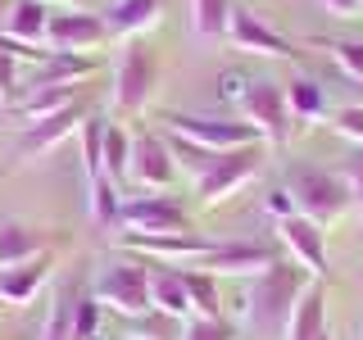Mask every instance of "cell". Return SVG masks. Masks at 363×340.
I'll use <instances>...</instances> for the list:
<instances>
[{"label": "cell", "mask_w": 363, "mask_h": 340, "mask_svg": "<svg viewBox=\"0 0 363 340\" xmlns=\"http://www.w3.org/2000/svg\"><path fill=\"white\" fill-rule=\"evenodd\" d=\"M309 272L300 264H291V259H277L268 272H259L255 281V295H250V309H255L259 327L272 336H286V322L295 313V304H300V295L309 290Z\"/></svg>", "instance_id": "cell-1"}, {"label": "cell", "mask_w": 363, "mask_h": 340, "mask_svg": "<svg viewBox=\"0 0 363 340\" xmlns=\"http://www.w3.org/2000/svg\"><path fill=\"white\" fill-rule=\"evenodd\" d=\"M286 191L295 196V213H304L318 227H332L336 218H345L354 196H350L345 177L327 173V168H295L286 177Z\"/></svg>", "instance_id": "cell-2"}, {"label": "cell", "mask_w": 363, "mask_h": 340, "mask_svg": "<svg viewBox=\"0 0 363 340\" xmlns=\"http://www.w3.org/2000/svg\"><path fill=\"white\" fill-rule=\"evenodd\" d=\"M259 164H264V145H241V150H213L209 168L191 181L196 186V200L204 209H218L223 200H232L245 181H255Z\"/></svg>", "instance_id": "cell-3"}, {"label": "cell", "mask_w": 363, "mask_h": 340, "mask_svg": "<svg viewBox=\"0 0 363 340\" xmlns=\"http://www.w3.org/2000/svg\"><path fill=\"white\" fill-rule=\"evenodd\" d=\"M155 91H159V55L145 41H128L118 73H113V105H118V113L136 118L155 100Z\"/></svg>", "instance_id": "cell-4"}, {"label": "cell", "mask_w": 363, "mask_h": 340, "mask_svg": "<svg viewBox=\"0 0 363 340\" xmlns=\"http://www.w3.org/2000/svg\"><path fill=\"white\" fill-rule=\"evenodd\" d=\"M91 300H96L100 309L118 313V317H141V313H150V268L136 264V259H123V264L105 268V272L96 277Z\"/></svg>", "instance_id": "cell-5"}, {"label": "cell", "mask_w": 363, "mask_h": 340, "mask_svg": "<svg viewBox=\"0 0 363 340\" xmlns=\"http://www.w3.org/2000/svg\"><path fill=\"white\" fill-rule=\"evenodd\" d=\"M113 227H123V236H168V232H196L191 213L182 209L173 196H132L118 204Z\"/></svg>", "instance_id": "cell-6"}, {"label": "cell", "mask_w": 363, "mask_h": 340, "mask_svg": "<svg viewBox=\"0 0 363 340\" xmlns=\"http://www.w3.org/2000/svg\"><path fill=\"white\" fill-rule=\"evenodd\" d=\"M241 118L264 136V145H277V150L295 132L291 105H286V86H277V82H250L245 100H241Z\"/></svg>", "instance_id": "cell-7"}, {"label": "cell", "mask_w": 363, "mask_h": 340, "mask_svg": "<svg viewBox=\"0 0 363 340\" xmlns=\"http://www.w3.org/2000/svg\"><path fill=\"white\" fill-rule=\"evenodd\" d=\"M105 41H113V37H109L100 9H60V14L50 9V23H45L50 55H91Z\"/></svg>", "instance_id": "cell-8"}, {"label": "cell", "mask_w": 363, "mask_h": 340, "mask_svg": "<svg viewBox=\"0 0 363 340\" xmlns=\"http://www.w3.org/2000/svg\"><path fill=\"white\" fill-rule=\"evenodd\" d=\"M164 128L186 136V141L196 145H209V150H241V145H264V136H259L250 123L241 118H200V113H164Z\"/></svg>", "instance_id": "cell-9"}, {"label": "cell", "mask_w": 363, "mask_h": 340, "mask_svg": "<svg viewBox=\"0 0 363 340\" xmlns=\"http://www.w3.org/2000/svg\"><path fill=\"white\" fill-rule=\"evenodd\" d=\"M177 177V159L168 150L164 136L155 132H136L132 136V159H128V181L141 191H168Z\"/></svg>", "instance_id": "cell-10"}, {"label": "cell", "mask_w": 363, "mask_h": 340, "mask_svg": "<svg viewBox=\"0 0 363 340\" xmlns=\"http://www.w3.org/2000/svg\"><path fill=\"white\" fill-rule=\"evenodd\" d=\"M277 241L286 245L291 264H300L313 281L327 277V241H323V227H318V222H309L304 213L281 218V222H277Z\"/></svg>", "instance_id": "cell-11"}, {"label": "cell", "mask_w": 363, "mask_h": 340, "mask_svg": "<svg viewBox=\"0 0 363 340\" xmlns=\"http://www.w3.org/2000/svg\"><path fill=\"white\" fill-rule=\"evenodd\" d=\"M223 41H232V50H241V55H259V60H295L291 41L281 37V32H272L268 23H259L241 5L232 9V23H227V37Z\"/></svg>", "instance_id": "cell-12"}, {"label": "cell", "mask_w": 363, "mask_h": 340, "mask_svg": "<svg viewBox=\"0 0 363 340\" xmlns=\"http://www.w3.org/2000/svg\"><path fill=\"white\" fill-rule=\"evenodd\" d=\"M277 264V254H272L268 245H250V241H218L204 254V272H213V277H259V272H268Z\"/></svg>", "instance_id": "cell-13"}, {"label": "cell", "mask_w": 363, "mask_h": 340, "mask_svg": "<svg viewBox=\"0 0 363 340\" xmlns=\"http://www.w3.org/2000/svg\"><path fill=\"white\" fill-rule=\"evenodd\" d=\"M123 245L136 249V254H150L159 264H204L218 241H204L200 232H168V236H123Z\"/></svg>", "instance_id": "cell-14"}, {"label": "cell", "mask_w": 363, "mask_h": 340, "mask_svg": "<svg viewBox=\"0 0 363 340\" xmlns=\"http://www.w3.org/2000/svg\"><path fill=\"white\" fill-rule=\"evenodd\" d=\"M82 123H86V118H82V100H77V105H68V109H60V113H50V118L32 123V128H23L18 154H23V159H37V154H45V150H55V145H60L64 136H73Z\"/></svg>", "instance_id": "cell-15"}, {"label": "cell", "mask_w": 363, "mask_h": 340, "mask_svg": "<svg viewBox=\"0 0 363 340\" xmlns=\"http://www.w3.org/2000/svg\"><path fill=\"white\" fill-rule=\"evenodd\" d=\"M50 268H55L50 254H37V259H28V264H18V268H0V304H9V309L32 304L37 290L45 286V277H50Z\"/></svg>", "instance_id": "cell-16"}, {"label": "cell", "mask_w": 363, "mask_h": 340, "mask_svg": "<svg viewBox=\"0 0 363 340\" xmlns=\"http://www.w3.org/2000/svg\"><path fill=\"white\" fill-rule=\"evenodd\" d=\"M105 14V28L109 37H141V32H150L159 14H164V0H113L109 9H100Z\"/></svg>", "instance_id": "cell-17"}, {"label": "cell", "mask_w": 363, "mask_h": 340, "mask_svg": "<svg viewBox=\"0 0 363 340\" xmlns=\"http://www.w3.org/2000/svg\"><path fill=\"white\" fill-rule=\"evenodd\" d=\"M323 336H327V295H323L318 281H309V290L300 295V304H295L281 340H323Z\"/></svg>", "instance_id": "cell-18"}, {"label": "cell", "mask_w": 363, "mask_h": 340, "mask_svg": "<svg viewBox=\"0 0 363 340\" xmlns=\"http://www.w3.org/2000/svg\"><path fill=\"white\" fill-rule=\"evenodd\" d=\"M150 309L168 317H191V295L182 281V268H150Z\"/></svg>", "instance_id": "cell-19"}, {"label": "cell", "mask_w": 363, "mask_h": 340, "mask_svg": "<svg viewBox=\"0 0 363 340\" xmlns=\"http://www.w3.org/2000/svg\"><path fill=\"white\" fill-rule=\"evenodd\" d=\"M50 236H41L37 227H18V222H5L0 227V268H18L28 259L45 254Z\"/></svg>", "instance_id": "cell-20"}, {"label": "cell", "mask_w": 363, "mask_h": 340, "mask_svg": "<svg viewBox=\"0 0 363 340\" xmlns=\"http://www.w3.org/2000/svg\"><path fill=\"white\" fill-rule=\"evenodd\" d=\"M45 23H50V5L45 0H14V9L5 18V37H14L23 45H41Z\"/></svg>", "instance_id": "cell-21"}, {"label": "cell", "mask_w": 363, "mask_h": 340, "mask_svg": "<svg viewBox=\"0 0 363 340\" xmlns=\"http://www.w3.org/2000/svg\"><path fill=\"white\" fill-rule=\"evenodd\" d=\"M96 68H100L96 55H50L32 86H82V77H91Z\"/></svg>", "instance_id": "cell-22"}, {"label": "cell", "mask_w": 363, "mask_h": 340, "mask_svg": "<svg viewBox=\"0 0 363 340\" xmlns=\"http://www.w3.org/2000/svg\"><path fill=\"white\" fill-rule=\"evenodd\" d=\"M68 105H77V86H32L28 96H23V105H18V118L32 128V123L50 118V113H60Z\"/></svg>", "instance_id": "cell-23"}, {"label": "cell", "mask_w": 363, "mask_h": 340, "mask_svg": "<svg viewBox=\"0 0 363 340\" xmlns=\"http://www.w3.org/2000/svg\"><path fill=\"white\" fill-rule=\"evenodd\" d=\"M236 0H191V32L200 41H223Z\"/></svg>", "instance_id": "cell-24"}, {"label": "cell", "mask_w": 363, "mask_h": 340, "mask_svg": "<svg viewBox=\"0 0 363 340\" xmlns=\"http://www.w3.org/2000/svg\"><path fill=\"white\" fill-rule=\"evenodd\" d=\"M186 281V295H191V317H223V290H218V277L213 272H182Z\"/></svg>", "instance_id": "cell-25"}, {"label": "cell", "mask_w": 363, "mask_h": 340, "mask_svg": "<svg viewBox=\"0 0 363 340\" xmlns=\"http://www.w3.org/2000/svg\"><path fill=\"white\" fill-rule=\"evenodd\" d=\"M286 105H291V118H295V123H318V118H327L323 86H318L313 77H295V82H286Z\"/></svg>", "instance_id": "cell-26"}, {"label": "cell", "mask_w": 363, "mask_h": 340, "mask_svg": "<svg viewBox=\"0 0 363 340\" xmlns=\"http://www.w3.org/2000/svg\"><path fill=\"white\" fill-rule=\"evenodd\" d=\"M128 159H132V136L109 123L105 128V177L113 181V186L128 181Z\"/></svg>", "instance_id": "cell-27"}, {"label": "cell", "mask_w": 363, "mask_h": 340, "mask_svg": "<svg viewBox=\"0 0 363 340\" xmlns=\"http://www.w3.org/2000/svg\"><path fill=\"white\" fill-rule=\"evenodd\" d=\"M105 118H86L82 123V168H86V181L105 177Z\"/></svg>", "instance_id": "cell-28"}, {"label": "cell", "mask_w": 363, "mask_h": 340, "mask_svg": "<svg viewBox=\"0 0 363 340\" xmlns=\"http://www.w3.org/2000/svg\"><path fill=\"white\" fill-rule=\"evenodd\" d=\"M86 191H91V222L96 227H113V218H118V186H113L109 177H96V181H86Z\"/></svg>", "instance_id": "cell-29"}, {"label": "cell", "mask_w": 363, "mask_h": 340, "mask_svg": "<svg viewBox=\"0 0 363 340\" xmlns=\"http://www.w3.org/2000/svg\"><path fill=\"white\" fill-rule=\"evenodd\" d=\"M327 55L336 60V68L350 77V82L363 86V41H318Z\"/></svg>", "instance_id": "cell-30"}, {"label": "cell", "mask_w": 363, "mask_h": 340, "mask_svg": "<svg viewBox=\"0 0 363 340\" xmlns=\"http://www.w3.org/2000/svg\"><path fill=\"white\" fill-rule=\"evenodd\" d=\"M182 340H236V327L227 317H186Z\"/></svg>", "instance_id": "cell-31"}, {"label": "cell", "mask_w": 363, "mask_h": 340, "mask_svg": "<svg viewBox=\"0 0 363 340\" xmlns=\"http://www.w3.org/2000/svg\"><path fill=\"white\" fill-rule=\"evenodd\" d=\"M73 340H100V304L91 300H73Z\"/></svg>", "instance_id": "cell-32"}, {"label": "cell", "mask_w": 363, "mask_h": 340, "mask_svg": "<svg viewBox=\"0 0 363 340\" xmlns=\"http://www.w3.org/2000/svg\"><path fill=\"white\" fill-rule=\"evenodd\" d=\"M332 118V132L336 136H345L350 145H363V105H340L327 113Z\"/></svg>", "instance_id": "cell-33"}, {"label": "cell", "mask_w": 363, "mask_h": 340, "mask_svg": "<svg viewBox=\"0 0 363 340\" xmlns=\"http://www.w3.org/2000/svg\"><path fill=\"white\" fill-rule=\"evenodd\" d=\"M340 177H345V186H350V196H354V204L363 209V145L350 154V164H345V173H340Z\"/></svg>", "instance_id": "cell-34"}, {"label": "cell", "mask_w": 363, "mask_h": 340, "mask_svg": "<svg viewBox=\"0 0 363 340\" xmlns=\"http://www.w3.org/2000/svg\"><path fill=\"white\" fill-rule=\"evenodd\" d=\"M264 209H268V218H295V196L286 186H277V191H268V200H264Z\"/></svg>", "instance_id": "cell-35"}, {"label": "cell", "mask_w": 363, "mask_h": 340, "mask_svg": "<svg viewBox=\"0 0 363 340\" xmlns=\"http://www.w3.org/2000/svg\"><path fill=\"white\" fill-rule=\"evenodd\" d=\"M245 91H250V82H245L241 73H223V77H218V96H223V100H236V105H241Z\"/></svg>", "instance_id": "cell-36"}, {"label": "cell", "mask_w": 363, "mask_h": 340, "mask_svg": "<svg viewBox=\"0 0 363 340\" xmlns=\"http://www.w3.org/2000/svg\"><path fill=\"white\" fill-rule=\"evenodd\" d=\"M14 86H18V60L14 55H0V91L9 96Z\"/></svg>", "instance_id": "cell-37"}, {"label": "cell", "mask_w": 363, "mask_h": 340, "mask_svg": "<svg viewBox=\"0 0 363 340\" xmlns=\"http://www.w3.org/2000/svg\"><path fill=\"white\" fill-rule=\"evenodd\" d=\"M323 9H327V14H336V18H359L363 14V0H323Z\"/></svg>", "instance_id": "cell-38"}, {"label": "cell", "mask_w": 363, "mask_h": 340, "mask_svg": "<svg viewBox=\"0 0 363 340\" xmlns=\"http://www.w3.org/2000/svg\"><path fill=\"white\" fill-rule=\"evenodd\" d=\"M45 5H60V9H96V0H45Z\"/></svg>", "instance_id": "cell-39"}, {"label": "cell", "mask_w": 363, "mask_h": 340, "mask_svg": "<svg viewBox=\"0 0 363 340\" xmlns=\"http://www.w3.org/2000/svg\"><path fill=\"white\" fill-rule=\"evenodd\" d=\"M9 9H14V0H0V23L9 18Z\"/></svg>", "instance_id": "cell-40"}, {"label": "cell", "mask_w": 363, "mask_h": 340, "mask_svg": "<svg viewBox=\"0 0 363 340\" xmlns=\"http://www.w3.org/2000/svg\"><path fill=\"white\" fill-rule=\"evenodd\" d=\"M5 100H9V96H5V91H0V105H5Z\"/></svg>", "instance_id": "cell-41"}, {"label": "cell", "mask_w": 363, "mask_h": 340, "mask_svg": "<svg viewBox=\"0 0 363 340\" xmlns=\"http://www.w3.org/2000/svg\"><path fill=\"white\" fill-rule=\"evenodd\" d=\"M323 340H332V336H323Z\"/></svg>", "instance_id": "cell-42"}, {"label": "cell", "mask_w": 363, "mask_h": 340, "mask_svg": "<svg viewBox=\"0 0 363 340\" xmlns=\"http://www.w3.org/2000/svg\"><path fill=\"white\" fill-rule=\"evenodd\" d=\"M359 91H363V86H359ZM359 105H363V100H359Z\"/></svg>", "instance_id": "cell-43"}]
</instances>
